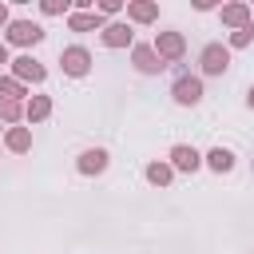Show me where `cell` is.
<instances>
[{
    "label": "cell",
    "mask_w": 254,
    "mask_h": 254,
    "mask_svg": "<svg viewBox=\"0 0 254 254\" xmlns=\"http://www.w3.org/2000/svg\"><path fill=\"white\" fill-rule=\"evenodd\" d=\"M155 52H159L163 64H179V60L187 56V40H183V32H159V36H155Z\"/></svg>",
    "instance_id": "cell-1"
},
{
    "label": "cell",
    "mask_w": 254,
    "mask_h": 254,
    "mask_svg": "<svg viewBox=\"0 0 254 254\" xmlns=\"http://www.w3.org/2000/svg\"><path fill=\"white\" fill-rule=\"evenodd\" d=\"M60 67H64V75H87L91 71V52L87 48H79V44H71V48H64L60 52Z\"/></svg>",
    "instance_id": "cell-2"
},
{
    "label": "cell",
    "mask_w": 254,
    "mask_h": 254,
    "mask_svg": "<svg viewBox=\"0 0 254 254\" xmlns=\"http://www.w3.org/2000/svg\"><path fill=\"white\" fill-rule=\"evenodd\" d=\"M171 95H175V103L194 107V103L202 99V79H198V75H190V71H183V75L171 83Z\"/></svg>",
    "instance_id": "cell-3"
},
{
    "label": "cell",
    "mask_w": 254,
    "mask_h": 254,
    "mask_svg": "<svg viewBox=\"0 0 254 254\" xmlns=\"http://www.w3.org/2000/svg\"><path fill=\"white\" fill-rule=\"evenodd\" d=\"M40 40H44V28H40V24H32V20H12V24H8V44L32 48V44H40Z\"/></svg>",
    "instance_id": "cell-4"
},
{
    "label": "cell",
    "mask_w": 254,
    "mask_h": 254,
    "mask_svg": "<svg viewBox=\"0 0 254 254\" xmlns=\"http://www.w3.org/2000/svg\"><path fill=\"white\" fill-rule=\"evenodd\" d=\"M198 64H202L206 75H222V71L230 67V48H226V44H206L202 56H198Z\"/></svg>",
    "instance_id": "cell-5"
},
{
    "label": "cell",
    "mask_w": 254,
    "mask_h": 254,
    "mask_svg": "<svg viewBox=\"0 0 254 254\" xmlns=\"http://www.w3.org/2000/svg\"><path fill=\"white\" fill-rule=\"evenodd\" d=\"M131 64H135L143 75H155V71H163V67H167V64L159 60L155 44H135V52H131Z\"/></svg>",
    "instance_id": "cell-6"
},
{
    "label": "cell",
    "mask_w": 254,
    "mask_h": 254,
    "mask_svg": "<svg viewBox=\"0 0 254 254\" xmlns=\"http://www.w3.org/2000/svg\"><path fill=\"white\" fill-rule=\"evenodd\" d=\"M12 71H16V79H32V83H44V64L40 60H32V56H16L12 60Z\"/></svg>",
    "instance_id": "cell-7"
},
{
    "label": "cell",
    "mask_w": 254,
    "mask_h": 254,
    "mask_svg": "<svg viewBox=\"0 0 254 254\" xmlns=\"http://www.w3.org/2000/svg\"><path fill=\"white\" fill-rule=\"evenodd\" d=\"M75 167H79V175H103L107 171V151L103 147H87Z\"/></svg>",
    "instance_id": "cell-8"
},
{
    "label": "cell",
    "mask_w": 254,
    "mask_h": 254,
    "mask_svg": "<svg viewBox=\"0 0 254 254\" xmlns=\"http://www.w3.org/2000/svg\"><path fill=\"white\" fill-rule=\"evenodd\" d=\"M171 167H179V171H198V167H202V155H198L194 147L179 143V147H171Z\"/></svg>",
    "instance_id": "cell-9"
},
{
    "label": "cell",
    "mask_w": 254,
    "mask_h": 254,
    "mask_svg": "<svg viewBox=\"0 0 254 254\" xmlns=\"http://www.w3.org/2000/svg\"><path fill=\"white\" fill-rule=\"evenodd\" d=\"M67 28H71V32H91V28H107V16H103V12H71V16H67Z\"/></svg>",
    "instance_id": "cell-10"
},
{
    "label": "cell",
    "mask_w": 254,
    "mask_h": 254,
    "mask_svg": "<svg viewBox=\"0 0 254 254\" xmlns=\"http://www.w3.org/2000/svg\"><path fill=\"white\" fill-rule=\"evenodd\" d=\"M127 20L151 24V20H159V4H155V0H131V4H127Z\"/></svg>",
    "instance_id": "cell-11"
},
{
    "label": "cell",
    "mask_w": 254,
    "mask_h": 254,
    "mask_svg": "<svg viewBox=\"0 0 254 254\" xmlns=\"http://www.w3.org/2000/svg\"><path fill=\"white\" fill-rule=\"evenodd\" d=\"M99 40H103V48H127L131 44V24H107L99 32Z\"/></svg>",
    "instance_id": "cell-12"
},
{
    "label": "cell",
    "mask_w": 254,
    "mask_h": 254,
    "mask_svg": "<svg viewBox=\"0 0 254 254\" xmlns=\"http://www.w3.org/2000/svg\"><path fill=\"white\" fill-rule=\"evenodd\" d=\"M218 16H222V24H226V28H234V32H242V28L250 24V8H246V4H226Z\"/></svg>",
    "instance_id": "cell-13"
},
{
    "label": "cell",
    "mask_w": 254,
    "mask_h": 254,
    "mask_svg": "<svg viewBox=\"0 0 254 254\" xmlns=\"http://www.w3.org/2000/svg\"><path fill=\"white\" fill-rule=\"evenodd\" d=\"M52 115V99L48 95H32L28 103H24V119L28 123H40V119H48Z\"/></svg>",
    "instance_id": "cell-14"
},
{
    "label": "cell",
    "mask_w": 254,
    "mask_h": 254,
    "mask_svg": "<svg viewBox=\"0 0 254 254\" xmlns=\"http://www.w3.org/2000/svg\"><path fill=\"white\" fill-rule=\"evenodd\" d=\"M4 147H8V151H16V155L32 151V131H28V127H8V135H4Z\"/></svg>",
    "instance_id": "cell-15"
},
{
    "label": "cell",
    "mask_w": 254,
    "mask_h": 254,
    "mask_svg": "<svg viewBox=\"0 0 254 254\" xmlns=\"http://www.w3.org/2000/svg\"><path fill=\"white\" fill-rule=\"evenodd\" d=\"M206 167H210V171H218V175H226V171L234 167V151H226V147H214V151L206 155Z\"/></svg>",
    "instance_id": "cell-16"
},
{
    "label": "cell",
    "mask_w": 254,
    "mask_h": 254,
    "mask_svg": "<svg viewBox=\"0 0 254 254\" xmlns=\"http://www.w3.org/2000/svg\"><path fill=\"white\" fill-rule=\"evenodd\" d=\"M0 119H4V123H20V119H24V103L0 95Z\"/></svg>",
    "instance_id": "cell-17"
},
{
    "label": "cell",
    "mask_w": 254,
    "mask_h": 254,
    "mask_svg": "<svg viewBox=\"0 0 254 254\" xmlns=\"http://www.w3.org/2000/svg\"><path fill=\"white\" fill-rule=\"evenodd\" d=\"M147 183L167 187V183H171V167H167V163H147Z\"/></svg>",
    "instance_id": "cell-18"
},
{
    "label": "cell",
    "mask_w": 254,
    "mask_h": 254,
    "mask_svg": "<svg viewBox=\"0 0 254 254\" xmlns=\"http://www.w3.org/2000/svg\"><path fill=\"white\" fill-rule=\"evenodd\" d=\"M0 95H8V99H20V95H24V83H20L16 75H0Z\"/></svg>",
    "instance_id": "cell-19"
},
{
    "label": "cell",
    "mask_w": 254,
    "mask_h": 254,
    "mask_svg": "<svg viewBox=\"0 0 254 254\" xmlns=\"http://www.w3.org/2000/svg\"><path fill=\"white\" fill-rule=\"evenodd\" d=\"M40 12H44V16H64V12H67V0H44Z\"/></svg>",
    "instance_id": "cell-20"
},
{
    "label": "cell",
    "mask_w": 254,
    "mask_h": 254,
    "mask_svg": "<svg viewBox=\"0 0 254 254\" xmlns=\"http://www.w3.org/2000/svg\"><path fill=\"white\" fill-rule=\"evenodd\" d=\"M119 8H123V4H119V0H103V4H99V12H103V16H115V12H119Z\"/></svg>",
    "instance_id": "cell-21"
},
{
    "label": "cell",
    "mask_w": 254,
    "mask_h": 254,
    "mask_svg": "<svg viewBox=\"0 0 254 254\" xmlns=\"http://www.w3.org/2000/svg\"><path fill=\"white\" fill-rule=\"evenodd\" d=\"M8 24H12V20H8V8L0 4V28H8Z\"/></svg>",
    "instance_id": "cell-22"
},
{
    "label": "cell",
    "mask_w": 254,
    "mask_h": 254,
    "mask_svg": "<svg viewBox=\"0 0 254 254\" xmlns=\"http://www.w3.org/2000/svg\"><path fill=\"white\" fill-rule=\"evenodd\" d=\"M246 107L254 111V83H250V91H246Z\"/></svg>",
    "instance_id": "cell-23"
},
{
    "label": "cell",
    "mask_w": 254,
    "mask_h": 254,
    "mask_svg": "<svg viewBox=\"0 0 254 254\" xmlns=\"http://www.w3.org/2000/svg\"><path fill=\"white\" fill-rule=\"evenodd\" d=\"M0 64H8V44L0 40Z\"/></svg>",
    "instance_id": "cell-24"
}]
</instances>
